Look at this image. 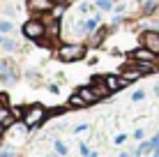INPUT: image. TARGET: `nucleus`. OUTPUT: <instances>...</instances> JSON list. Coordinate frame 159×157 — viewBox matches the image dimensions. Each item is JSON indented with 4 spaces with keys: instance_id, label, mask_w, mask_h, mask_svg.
Here are the masks:
<instances>
[{
    "instance_id": "obj_1",
    "label": "nucleus",
    "mask_w": 159,
    "mask_h": 157,
    "mask_svg": "<svg viewBox=\"0 0 159 157\" xmlns=\"http://www.w3.org/2000/svg\"><path fill=\"white\" fill-rule=\"evenodd\" d=\"M88 53L85 44H79V42H67V44H60L56 51V58L60 62H76V60H83Z\"/></svg>"
},
{
    "instance_id": "obj_2",
    "label": "nucleus",
    "mask_w": 159,
    "mask_h": 157,
    "mask_svg": "<svg viewBox=\"0 0 159 157\" xmlns=\"http://www.w3.org/2000/svg\"><path fill=\"white\" fill-rule=\"evenodd\" d=\"M46 116H48V111L44 109V104H30V106H25V116H23V127L28 129H37L42 125L44 120H46Z\"/></svg>"
},
{
    "instance_id": "obj_3",
    "label": "nucleus",
    "mask_w": 159,
    "mask_h": 157,
    "mask_svg": "<svg viewBox=\"0 0 159 157\" xmlns=\"http://www.w3.org/2000/svg\"><path fill=\"white\" fill-rule=\"evenodd\" d=\"M21 32H23L25 39H30V42H39V39H44V35H46V23H44L39 16H32V19H28V21L23 23Z\"/></svg>"
},
{
    "instance_id": "obj_4",
    "label": "nucleus",
    "mask_w": 159,
    "mask_h": 157,
    "mask_svg": "<svg viewBox=\"0 0 159 157\" xmlns=\"http://www.w3.org/2000/svg\"><path fill=\"white\" fill-rule=\"evenodd\" d=\"M0 81H2L5 85H14L16 81H19V74H16L14 65L9 60H0Z\"/></svg>"
},
{
    "instance_id": "obj_5",
    "label": "nucleus",
    "mask_w": 159,
    "mask_h": 157,
    "mask_svg": "<svg viewBox=\"0 0 159 157\" xmlns=\"http://www.w3.org/2000/svg\"><path fill=\"white\" fill-rule=\"evenodd\" d=\"M141 46L150 48L152 53L159 56V30H143L141 32Z\"/></svg>"
},
{
    "instance_id": "obj_6",
    "label": "nucleus",
    "mask_w": 159,
    "mask_h": 157,
    "mask_svg": "<svg viewBox=\"0 0 159 157\" xmlns=\"http://www.w3.org/2000/svg\"><path fill=\"white\" fill-rule=\"evenodd\" d=\"M25 7H28L30 14L39 16V14H48L56 5H53L51 0H25Z\"/></svg>"
},
{
    "instance_id": "obj_7",
    "label": "nucleus",
    "mask_w": 159,
    "mask_h": 157,
    "mask_svg": "<svg viewBox=\"0 0 159 157\" xmlns=\"http://www.w3.org/2000/svg\"><path fill=\"white\" fill-rule=\"evenodd\" d=\"M129 58L131 60H139V62H155L157 53H152L150 48H145V46H139V48H134V51L129 53Z\"/></svg>"
},
{
    "instance_id": "obj_8",
    "label": "nucleus",
    "mask_w": 159,
    "mask_h": 157,
    "mask_svg": "<svg viewBox=\"0 0 159 157\" xmlns=\"http://www.w3.org/2000/svg\"><path fill=\"white\" fill-rule=\"evenodd\" d=\"M104 81H106V88L111 90V93H120V90H122L125 85L129 83L127 79L118 76V74H104Z\"/></svg>"
},
{
    "instance_id": "obj_9",
    "label": "nucleus",
    "mask_w": 159,
    "mask_h": 157,
    "mask_svg": "<svg viewBox=\"0 0 159 157\" xmlns=\"http://www.w3.org/2000/svg\"><path fill=\"white\" fill-rule=\"evenodd\" d=\"M141 76H145V74L141 72L139 67H136V62H134V60H129V62L122 67V79H127V81H136V79H141Z\"/></svg>"
},
{
    "instance_id": "obj_10",
    "label": "nucleus",
    "mask_w": 159,
    "mask_h": 157,
    "mask_svg": "<svg viewBox=\"0 0 159 157\" xmlns=\"http://www.w3.org/2000/svg\"><path fill=\"white\" fill-rule=\"evenodd\" d=\"M0 122H2L7 129H12L16 125V118L12 113V106H0Z\"/></svg>"
},
{
    "instance_id": "obj_11",
    "label": "nucleus",
    "mask_w": 159,
    "mask_h": 157,
    "mask_svg": "<svg viewBox=\"0 0 159 157\" xmlns=\"http://www.w3.org/2000/svg\"><path fill=\"white\" fill-rule=\"evenodd\" d=\"M76 93H79V95L88 102V106H90V104H97V102H99V97L95 95L92 85H79V90H76Z\"/></svg>"
},
{
    "instance_id": "obj_12",
    "label": "nucleus",
    "mask_w": 159,
    "mask_h": 157,
    "mask_svg": "<svg viewBox=\"0 0 159 157\" xmlns=\"http://www.w3.org/2000/svg\"><path fill=\"white\" fill-rule=\"evenodd\" d=\"M67 106H69V109H85V106H88V102H85L79 93H74V95H69Z\"/></svg>"
},
{
    "instance_id": "obj_13",
    "label": "nucleus",
    "mask_w": 159,
    "mask_h": 157,
    "mask_svg": "<svg viewBox=\"0 0 159 157\" xmlns=\"http://www.w3.org/2000/svg\"><path fill=\"white\" fill-rule=\"evenodd\" d=\"M53 148H56V155H60V157H67V153H69L67 143H62L60 139H56V141H53Z\"/></svg>"
},
{
    "instance_id": "obj_14",
    "label": "nucleus",
    "mask_w": 159,
    "mask_h": 157,
    "mask_svg": "<svg viewBox=\"0 0 159 157\" xmlns=\"http://www.w3.org/2000/svg\"><path fill=\"white\" fill-rule=\"evenodd\" d=\"M113 2H116V0H97L95 5H97L99 9H102V12H108V9H113V7H116Z\"/></svg>"
},
{
    "instance_id": "obj_15",
    "label": "nucleus",
    "mask_w": 159,
    "mask_h": 157,
    "mask_svg": "<svg viewBox=\"0 0 159 157\" xmlns=\"http://www.w3.org/2000/svg\"><path fill=\"white\" fill-rule=\"evenodd\" d=\"M2 48H5V51H19V44H16L14 39H5L2 42Z\"/></svg>"
},
{
    "instance_id": "obj_16",
    "label": "nucleus",
    "mask_w": 159,
    "mask_h": 157,
    "mask_svg": "<svg viewBox=\"0 0 159 157\" xmlns=\"http://www.w3.org/2000/svg\"><path fill=\"white\" fill-rule=\"evenodd\" d=\"M12 30H14L12 21H0V32H12Z\"/></svg>"
},
{
    "instance_id": "obj_17",
    "label": "nucleus",
    "mask_w": 159,
    "mask_h": 157,
    "mask_svg": "<svg viewBox=\"0 0 159 157\" xmlns=\"http://www.w3.org/2000/svg\"><path fill=\"white\" fill-rule=\"evenodd\" d=\"M145 99V90H134L131 93V102H143Z\"/></svg>"
},
{
    "instance_id": "obj_18",
    "label": "nucleus",
    "mask_w": 159,
    "mask_h": 157,
    "mask_svg": "<svg viewBox=\"0 0 159 157\" xmlns=\"http://www.w3.org/2000/svg\"><path fill=\"white\" fill-rule=\"evenodd\" d=\"M12 113H14V118H16V120H23L25 109H21V106H12Z\"/></svg>"
},
{
    "instance_id": "obj_19",
    "label": "nucleus",
    "mask_w": 159,
    "mask_h": 157,
    "mask_svg": "<svg viewBox=\"0 0 159 157\" xmlns=\"http://www.w3.org/2000/svg\"><path fill=\"white\" fill-rule=\"evenodd\" d=\"M88 129H90V125H85V122H83V125H76L74 127V134H85Z\"/></svg>"
},
{
    "instance_id": "obj_20",
    "label": "nucleus",
    "mask_w": 159,
    "mask_h": 157,
    "mask_svg": "<svg viewBox=\"0 0 159 157\" xmlns=\"http://www.w3.org/2000/svg\"><path fill=\"white\" fill-rule=\"evenodd\" d=\"M0 106H9V97H7V93H0Z\"/></svg>"
},
{
    "instance_id": "obj_21",
    "label": "nucleus",
    "mask_w": 159,
    "mask_h": 157,
    "mask_svg": "<svg viewBox=\"0 0 159 157\" xmlns=\"http://www.w3.org/2000/svg\"><path fill=\"white\" fill-rule=\"evenodd\" d=\"M125 141H127V136H125V134H118V136L113 139V143H116V145H122Z\"/></svg>"
},
{
    "instance_id": "obj_22",
    "label": "nucleus",
    "mask_w": 159,
    "mask_h": 157,
    "mask_svg": "<svg viewBox=\"0 0 159 157\" xmlns=\"http://www.w3.org/2000/svg\"><path fill=\"white\" fill-rule=\"evenodd\" d=\"M79 150H81V155H83V157L90 155V148H88V143H81V145H79Z\"/></svg>"
},
{
    "instance_id": "obj_23",
    "label": "nucleus",
    "mask_w": 159,
    "mask_h": 157,
    "mask_svg": "<svg viewBox=\"0 0 159 157\" xmlns=\"http://www.w3.org/2000/svg\"><path fill=\"white\" fill-rule=\"evenodd\" d=\"M0 157H14V148H9V145H7V148L0 153Z\"/></svg>"
},
{
    "instance_id": "obj_24",
    "label": "nucleus",
    "mask_w": 159,
    "mask_h": 157,
    "mask_svg": "<svg viewBox=\"0 0 159 157\" xmlns=\"http://www.w3.org/2000/svg\"><path fill=\"white\" fill-rule=\"evenodd\" d=\"M131 136H134L136 141H141V139L145 136V132H143V129H134V134H131Z\"/></svg>"
},
{
    "instance_id": "obj_25",
    "label": "nucleus",
    "mask_w": 159,
    "mask_h": 157,
    "mask_svg": "<svg viewBox=\"0 0 159 157\" xmlns=\"http://www.w3.org/2000/svg\"><path fill=\"white\" fill-rule=\"evenodd\" d=\"M2 9H5V14H9V16H14V14H16V9L12 7V5H5Z\"/></svg>"
},
{
    "instance_id": "obj_26",
    "label": "nucleus",
    "mask_w": 159,
    "mask_h": 157,
    "mask_svg": "<svg viewBox=\"0 0 159 157\" xmlns=\"http://www.w3.org/2000/svg\"><path fill=\"white\" fill-rule=\"evenodd\" d=\"M79 12L81 14H88V12H90V7H88V5H79Z\"/></svg>"
},
{
    "instance_id": "obj_27",
    "label": "nucleus",
    "mask_w": 159,
    "mask_h": 157,
    "mask_svg": "<svg viewBox=\"0 0 159 157\" xmlns=\"http://www.w3.org/2000/svg\"><path fill=\"white\" fill-rule=\"evenodd\" d=\"M51 2H53V5H67L69 0H51Z\"/></svg>"
},
{
    "instance_id": "obj_28",
    "label": "nucleus",
    "mask_w": 159,
    "mask_h": 157,
    "mask_svg": "<svg viewBox=\"0 0 159 157\" xmlns=\"http://www.w3.org/2000/svg\"><path fill=\"white\" fill-rule=\"evenodd\" d=\"M5 129H7V127H5V125H2V122H0V139H2V134H5Z\"/></svg>"
},
{
    "instance_id": "obj_29",
    "label": "nucleus",
    "mask_w": 159,
    "mask_h": 157,
    "mask_svg": "<svg viewBox=\"0 0 159 157\" xmlns=\"http://www.w3.org/2000/svg\"><path fill=\"white\" fill-rule=\"evenodd\" d=\"M118 157H134V155H131V153H120Z\"/></svg>"
},
{
    "instance_id": "obj_30",
    "label": "nucleus",
    "mask_w": 159,
    "mask_h": 157,
    "mask_svg": "<svg viewBox=\"0 0 159 157\" xmlns=\"http://www.w3.org/2000/svg\"><path fill=\"white\" fill-rule=\"evenodd\" d=\"M88 157H99V155H97V153H90V155H88Z\"/></svg>"
},
{
    "instance_id": "obj_31",
    "label": "nucleus",
    "mask_w": 159,
    "mask_h": 157,
    "mask_svg": "<svg viewBox=\"0 0 159 157\" xmlns=\"http://www.w3.org/2000/svg\"><path fill=\"white\" fill-rule=\"evenodd\" d=\"M2 42H5V37H2V35H0V46H2Z\"/></svg>"
},
{
    "instance_id": "obj_32",
    "label": "nucleus",
    "mask_w": 159,
    "mask_h": 157,
    "mask_svg": "<svg viewBox=\"0 0 159 157\" xmlns=\"http://www.w3.org/2000/svg\"><path fill=\"white\" fill-rule=\"evenodd\" d=\"M150 157H157V155H155V153H152V155H150Z\"/></svg>"
},
{
    "instance_id": "obj_33",
    "label": "nucleus",
    "mask_w": 159,
    "mask_h": 157,
    "mask_svg": "<svg viewBox=\"0 0 159 157\" xmlns=\"http://www.w3.org/2000/svg\"><path fill=\"white\" fill-rule=\"evenodd\" d=\"M157 85H159V83H157Z\"/></svg>"
}]
</instances>
